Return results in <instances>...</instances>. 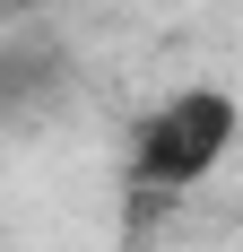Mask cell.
<instances>
[{
  "instance_id": "cell-1",
  "label": "cell",
  "mask_w": 243,
  "mask_h": 252,
  "mask_svg": "<svg viewBox=\"0 0 243 252\" xmlns=\"http://www.w3.org/2000/svg\"><path fill=\"white\" fill-rule=\"evenodd\" d=\"M235 148V96L226 87H182L174 104H156V122L139 130V183L148 191H182V183H200L217 157Z\"/></svg>"
},
{
  "instance_id": "cell-2",
  "label": "cell",
  "mask_w": 243,
  "mask_h": 252,
  "mask_svg": "<svg viewBox=\"0 0 243 252\" xmlns=\"http://www.w3.org/2000/svg\"><path fill=\"white\" fill-rule=\"evenodd\" d=\"M52 78H61V61H52V44H0V122L9 113H35V104L52 96Z\"/></svg>"
},
{
  "instance_id": "cell-3",
  "label": "cell",
  "mask_w": 243,
  "mask_h": 252,
  "mask_svg": "<svg viewBox=\"0 0 243 252\" xmlns=\"http://www.w3.org/2000/svg\"><path fill=\"white\" fill-rule=\"evenodd\" d=\"M0 9H44V0H0Z\"/></svg>"
}]
</instances>
